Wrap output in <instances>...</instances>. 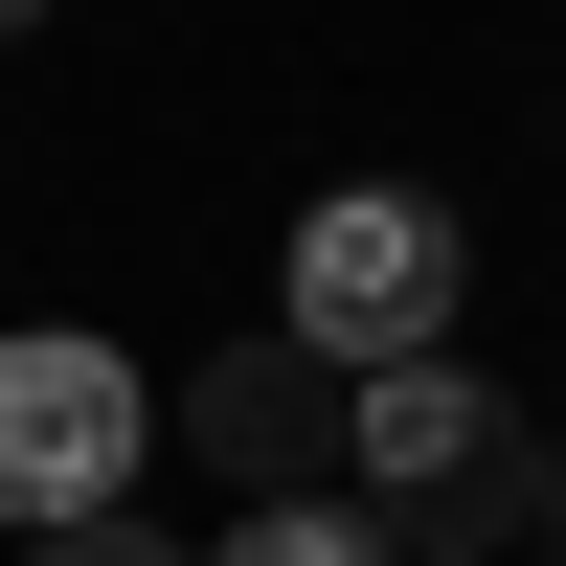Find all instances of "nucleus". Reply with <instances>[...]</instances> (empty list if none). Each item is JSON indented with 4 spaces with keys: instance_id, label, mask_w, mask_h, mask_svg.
<instances>
[{
    "instance_id": "f257e3e1",
    "label": "nucleus",
    "mask_w": 566,
    "mask_h": 566,
    "mask_svg": "<svg viewBox=\"0 0 566 566\" xmlns=\"http://www.w3.org/2000/svg\"><path fill=\"white\" fill-rule=\"evenodd\" d=\"M340 476L386 499V566H544L566 544V431H522V408L476 386V363H386L363 386V431H340Z\"/></svg>"
},
{
    "instance_id": "f03ea898",
    "label": "nucleus",
    "mask_w": 566,
    "mask_h": 566,
    "mask_svg": "<svg viewBox=\"0 0 566 566\" xmlns=\"http://www.w3.org/2000/svg\"><path fill=\"white\" fill-rule=\"evenodd\" d=\"M453 205H408V181H340V205L295 227V340L340 363V386H386V363H453Z\"/></svg>"
},
{
    "instance_id": "7ed1b4c3",
    "label": "nucleus",
    "mask_w": 566,
    "mask_h": 566,
    "mask_svg": "<svg viewBox=\"0 0 566 566\" xmlns=\"http://www.w3.org/2000/svg\"><path fill=\"white\" fill-rule=\"evenodd\" d=\"M136 431H159V386H136L114 340H69V317H23V340H0V522H23V544L114 522Z\"/></svg>"
},
{
    "instance_id": "20e7f679",
    "label": "nucleus",
    "mask_w": 566,
    "mask_h": 566,
    "mask_svg": "<svg viewBox=\"0 0 566 566\" xmlns=\"http://www.w3.org/2000/svg\"><path fill=\"white\" fill-rule=\"evenodd\" d=\"M181 431H205L250 499H317V476H340V431H363V386H340L317 340H227L205 386H181Z\"/></svg>"
},
{
    "instance_id": "39448f33",
    "label": "nucleus",
    "mask_w": 566,
    "mask_h": 566,
    "mask_svg": "<svg viewBox=\"0 0 566 566\" xmlns=\"http://www.w3.org/2000/svg\"><path fill=\"white\" fill-rule=\"evenodd\" d=\"M205 566H386V522H340V499H272V522H227Z\"/></svg>"
},
{
    "instance_id": "423d86ee",
    "label": "nucleus",
    "mask_w": 566,
    "mask_h": 566,
    "mask_svg": "<svg viewBox=\"0 0 566 566\" xmlns=\"http://www.w3.org/2000/svg\"><path fill=\"white\" fill-rule=\"evenodd\" d=\"M23 566H181V544H136V522H69V544H23Z\"/></svg>"
},
{
    "instance_id": "0eeeda50",
    "label": "nucleus",
    "mask_w": 566,
    "mask_h": 566,
    "mask_svg": "<svg viewBox=\"0 0 566 566\" xmlns=\"http://www.w3.org/2000/svg\"><path fill=\"white\" fill-rule=\"evenodd\" d=\"M23 23H45V0H0V45H23Z\"/></svg>"
}]
</instances>
